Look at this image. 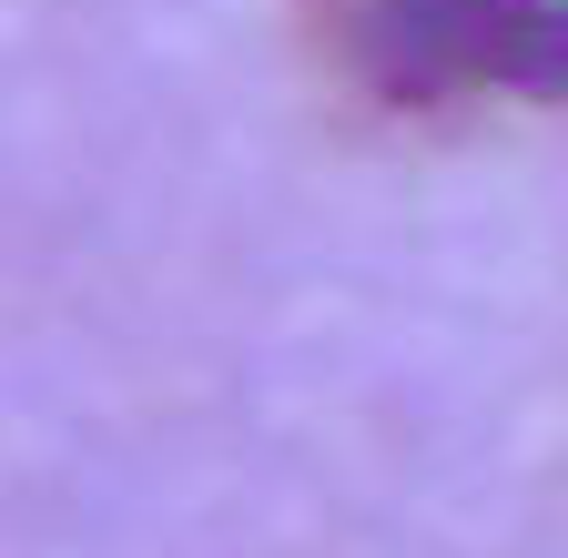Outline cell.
<instances>
[{
    "label": "cell",
    "mask_w": 568,
    "mask_h": 558,
    "mask_svg": "<svg viewBox=\"0 0 568 558\" xmlns=\"http://www.w3.org/2000/svg\"><path fill=\"white\" fill-rule=\"evenodd\" d=\"M315 51L376 112L568 102V0H315Z\"/></svg>",
    "instance_id": "1"
}]
</instances>
